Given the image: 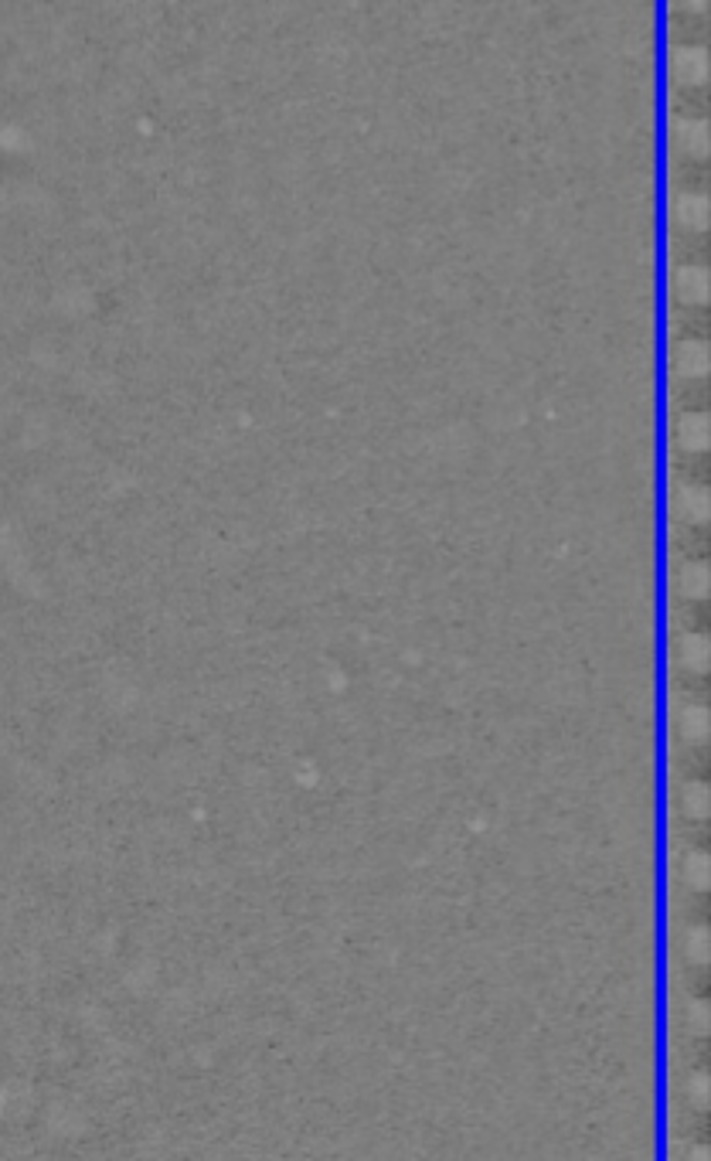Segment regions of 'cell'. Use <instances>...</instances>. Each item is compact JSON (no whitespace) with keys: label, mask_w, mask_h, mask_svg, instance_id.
Wrapping results in <instances>:
<instances>
[{"label":"cell","mask_w":711,"mask_h":1161,"mask_svg":"<svg viewBox=\"0 0 711 1161\" xmlns=\"http://www.w3.org/2000/svg\"><path fill=\"white\" fill-rule=\"evenodd\" d=\"M671 324H674V331L681 334V338L701 341V334H705V327H708L705 304H701V307H674Z\"/></svg>","instance_id":"cell-13"},{"label":"cell","mask_w":711,"mask_h":1161,"mask_svg":"<svg viewBox=\"0 0 711 1161\" xmlns=\"http://www.w3.org/2000/svg\"><path fill=\"white\" fill-rule=\"evenodd\" d=\"M708 75V52L701 45H674L671 48V79L674 86H701Z\"/></svg>","instance_id":"cell-3"},{"label":"cell","mask_w":711,"mask_h":1161,"mask_svg":"<svg viewBox=\"0 0 711 1161\" xmlns=\"http://www.w3.org/2000/svg\"><path fill=\"white\" fill-rule=\"evenodd\" d=\"M674 729L681 733V739L688 746H701V739L708 733V712L701 702H688L681 698V705H674Z\"/></svg>","instance_id":"cell-9"},{"label":"cell","mask_w":711,"mask_h":1161,"mask_svg":"<svg viewBox=\"0 0 711 1161\" xmlns=\"http://www.w3.org/2000/svg\"><path fill=\"white\" fill-rule=\"evenodd\" d=\"M671 297L674 307H701L708 297V273L705 266H681L671 269Z\"/></svg>","instance_id":"cell-2"},{"label":"cell","mask_w":711,"mask_h":1161,"mask_svg":"<svg viewBox=\"0 0 711 1161\" xmlns=\"http://www.w3.org/2000/svg\"><path fill=\"white\" fill-rule=\"evenodd\" d=\"M671 140L674 150L681 157H691V161H701L708 150V123L705 116L701 120H691V116H674L671 120Z\"/></svg>","instance_id":"cell-4"},{"label":"cell","mask_w":711,"mask_h":1161,"mask_svg":"<svg viewBox=\"0 0 711 1161\" xmlns=\"http://www.w3.org/2000/svg\"><path fill=\"white\" fill-rule=\"evenodd\" d=\"M671 215H674V229L705 232V225H708V198H705V191H674V195H671Z\"/></svg>","instance_id":"cell-5"},{"label":"cell","mask_w":711,"mask_h":1161,"mask_svg":"<svg viewBox=\"0 0 711 1161\" xmlns=\"http://www.w3.org/2000/svg\"><path fill=\"white\" fill-rule=\"evenodd\" d=\"M674 658L684 671H701L708 664V637L705 630H677L674 634Z\"/></svg>","instance_id":"cell-10"},{"label":"cell","mask_w":711,"mask_h":1161,"mask_svg":"<svg viewBox=\"0 0 711 1161\" xmlns=\"http://www.w3.org/2000/svg\"><path fill=\"white\" fill-rule=\"evenodd\" d=\"M674 443L681 450H705L708 443V416L705 412H677L671 416Z\"/></svg>","instance_id":"cell-8"},{"label":"cell","mask_w":711,"mask_h":1161,"mask_svg":"<svg viewBox=\"0 0 711 1161\" xmlns=\"http://www.w3.org/2000/svg\"><path fill=\"white\" fill-rule=\"evenodd\" d=\"M674 542H677V549L684 552V559H698L701 562V555H705V545H708L705 525H681V528H674Z\"/></svg>","instance_id":"cell-15"},{"label":"cell","mask_w":711,"mask_h":1161,"mask_svg":"<svg viewBox=\"0 0 711 1161\" xmlns=\"http://www.w3.org/2000/svg\"><path fill=\"white\" fill-rule=\"evenodd\" d=\"M674 116H691V120H701V109L708 106L705 86H674Z\"/></svg>","instance_id":"cell-14"},{"label":"cell","mask_w":711,"mask_h":1161,"mask_svg":"<svg viewBox=\"0 0 711 1161\" xmlns=\"http://www.w3.org/2000/svg\"><path fill=\"white\" fill-rule=\"evenodd\" d=\"M708 242L705 232H688V229H674L671 232V252L681 266H701L708 256Z\"/></svg>","instance_id":"cell-11"},{"label":"cell","mask_w":711,"mask_h":1161,"mask_svg":"<svg viewBox=\"0 0 711 1161\" xmlns=\"http://www.w3.org/2000/svg\"><path fill=\"white\" fill-rule=\"evenodd\" d=\"M671 399H674V409H677V412H705L708 385L701 382V378H674Z\"/></svg>","instance_id":"cell-12"},{"label":"cell","mask_w":711,"mask_h":1161,"mask_svg":"<svg viewBox=\"0 0 711 1161\" xmlns=\"http://www.w3.org/2000/svg\"><path fill=\"white\" fill-rule=\"evenodd\" d=\"M674 460H677V470H681V481L701 484L708 477L705 453L701 450H681V453H674Z\"/></svg>","instance_id":"cell-16"},{"label":"cell","mask_w":711,"mask_h":1161,"mask_svg":"<svg viewBox=\"0 0 711 1161\" xmlns=\"http://www.w3.org/2000/svg\"><path fill=\"white\" fill-rule=\"evenodd\" d=\"M671 368L677 378H701L708 372V344L677 338L671 348Z\"/></svg>","instance_id":"cell-6"},{"label":"cell","mask_w":711,"mask_h":1161,"mask_svg":"<svg viewBox=\"0 0 711 1161\" xmlns=\"http://www.w3.org/2000/svg\"><path fill=\"white\" fill-rule=\"evenodd\" d=\"M671 511L677 525H705L708 518V494L701 484L674 481L671 484Z\"/></svg>","instance_id":"cell-1"},{"label":"cell","mask_w":711,"mask_h":1161,"mask_svg":"<svg viewBox=\"0 0 711 1161\" xmlns=\"http://www.w3.org/2000/svg\"><path fill=\"white\" fill-rule=\"evenodd\" d=\"M677 600H701L708 593V566L698 559H681L671 572Z\"/></svg>","instance_id":"cell-7"}]
</instances>
